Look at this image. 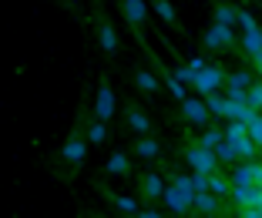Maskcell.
<instances>
[{"mask_svg": "<svg viewBox=\"0 0 262 218\" xmlns=\"http://www.w3.org/2000/svg\"><path fill=\"white\" fill-rule=\"evenodd\" d=\"M162 198H165V205H168L171 211H188L192 208V185H188V178H182V175H175L171 178V185L162 191Z\"/></svg>", "mask_w": 262, "mask_h": 218, "instance_id": "1", "label": "cell"}, {"mask_svg": "<svg viewBox=\"0 0 262 218\" xmlns=\"http://www.w3.org/2000/svg\"><path fill=\"white\" fill-rule=\"evenodd\" d=\"M219 84H225V74L219 67H202V70H195V78H192V87L199 91V98H205V94H212V91H219Z\"/></svg>", "mask_w": 262, "mask_h": 218, "instance_id": "2", "label": "cell"}, {"mask_svg": "<svg viewBox=\"0 0 262 218\" xmlns=\"http://www.w3.org/2000/svg\"><path fill=\"white\" fill-rule=\"evenodd\" d=\"M188 164H192L195 172H202V175H212L219 168V161H215V155H212V151L208 148H188Z\"/></svg>", "mask_w": 262, "mask_h": 218, "instance_id": "3", "label": "cell"}, {"mask_svg": "<svg viewBox=\"0 0 262 218\" xmlns=\"http://www.w3.org/2000/svg\"><path fill=\"white\" fill-rule=\"evenodd\" d=\"M205 47H208V51H219V47H232V27L212 23V27L205 31Z\"/></svg>", "mask_w": 262, "mask_h": 218, "instance_id": "4", "label": "cell"}, {"mask_svg": "<svg viewBox=\"0 0 262 218\" xmlns=\"http://www.w3.org/2000/svg\"><path fill=\"white\" fill-rule=\"evenodd\" d=\"M94 114H98V121H108L111 114H115V91H111L108 84L98 87V101H94Z\"/></svg>", "mask_w": 262, "mask_h": 218, "instance_id": "5", "label": "cell"}, {"mask_svg": "<svg viewBox=\"0 0 262 218\" xmlns=\"http://www.w3.org/2000/svg\"><path fill=\"white\" fill-rule=\"evenodd\" d=\"M182 111H185V117L192 125H205L208 121V108H205L202 98H185V101H182Z\"/></svg>", "mask_w": 262, "mask_h": 218, "instance_id": "6", "label": "cell"}, {"mask_svg": "<svg viewBox=\"0 0 262 218\" xmlns=\"http://www.w3.org/2000/svg\"><path fill=\"white\" fill-rule=\"evenodd\" d=\"M259 178H262L259 164H239L235 175H232V188H235V185H259Z\"/></svg>", "mask_w": 262, "mask_h": 218, "instance_id": "7", "label": "cell"}, {"mask_svg": "<svg viewBox=\"0 0 262 218\" xmlns=\"http://www.w3.org/2000/svg\"><path fill=\"white\" fill-rule=\"evenodd\" d=\"M61 155H64V161L81 164V161H84V155H88V144L81 138H68V144L61 148Z\"/></svg>", "mask_w": 262, "mask_h": 218, "instance_id": "8", "label": "cell"}, {"mask_svg": "<svg viewBox=\"0 0 262 218\" xmlns=\"http://www.w3.org/2000/svg\"><path fill=\"white\" fill-rule=\"evenodd\" d=\"M124 17H128V23L138 27V23L148 17V4L145 0H124Z\"/></svg>", "mask_w": 262, "mask_h": 218, "instance_id": "9", "label": "cell"}, {"mask_svg": "<svg viewBox=\"0 0 262 218\" xmlns=\"http://www.w3.org/2000/svg\"><path fill=\"white\" fill-rule=\"evenodd\" d=\"M98 40H101V47H104L108 54H115V51H118V34H115V27H111V23L101 20V27H98Z\"/></svg>", "mask_w": 262, "mask_h": 218, "instance_id": "10", "label": "cell"}, {"mask_svg": "<svg viewBox=\"0 0 262 218\" xmlns=\"http://www.w3.org/2000/svg\"><path fill=\"white\" fill-rule=\"evenodd\" d=\"M212 155H215V161H219V164H225V161L232 164L235 158H239V155H235V148H232L229 141H225V134H222V141H219L215 148H212Z\"/></svg>", "mask_w": 262, "mask_h": 218, "instance_id": "11", "label": "cell"}, {"mask_svg": "<svg viewBox=\"0 0 262 218\" xmlns=\"http://www.w3.org/2000/svg\"><path fill=\"white\" fill-rule=\"evenodd\" d=\"M192 205L199 211H215L219 208V202H215V195H212V191H192Z\"/></svg>", "mask_w": 262, "mask_h": 218, "instance_id": "12", "label": "cell"}, {"mask_svg": "<svg viewBox=\"0 0 262 218\" xmlns=\"http://www.w3.org/2000/svg\"><path fill=\"white\" fill-rule=\"evenodd\" d=\"M162 191H165V185H162V178H158V175H145V178H141V195L158 198Z\"/></svg>", "mask_w": 262, "mask_h": 218, "instance_id": "13", "label": "cell"}, {"mask_svg": "<svg viewBox=\"0 0 262 218\" xmlns=\"http://www.w3.org/2000/svg\"><path fill=\"white\" fill-rule=\"evenodd\" d=\"M246 134H249V141H252L255 148H262V114H252L246 121Z\"/></svg>", "mask_w": 262, "mask_h": 218, "instance_id": "14", "label": "cell"}, {"mask_svg": "<svg viewBox=\"0 0 262 218\" xmlns=\"http://www.w3.org/2000/svg\"><path fill=\"white\" fill-rule=\"evenodd\" d=\"M229 144L235 148V155H239V158H246V161H249V158H255V144L249 141V134H242V138H232Z\"/></svg>", "mask_w": 262, "mask_h": 218, "instance_id": "15", "label": "cell"}, {"mask_svg": "<svg viewBox=\"0 0 262 218\" xmlns=\"http://www.w3.org/2000/svg\"><path fill=\"white\" fill-rule=\"evenodd\" d=\"M151 7H155V14L162 17L165 23H178V14H175V7H171L168 0H151Z\"/></svg>", "mask_w": 262, "mask_h": 218, "instance_id": "16", "label": "cell"}, {"mask_svg": "<svg viewBox=\"0 0 262 218\" xmlns=\"http://www.w3.org/2000/svg\"><path fill=\"white\" fill-rule=\"evenodd\" d=\"M235 14H239L235 7H229V4H219V7H215V23H222V27H235Z\"/></svg>", "mask_w": 262, "mask_h": 218, "instance_id": "17", "label": "cell"}, {"mask_svg": "<svg viewBox=\"0 0 262 218\" xmlns=\"http://www.w3.org/2000/svg\"><path fill=\"white\" fill-rule=\"evenodd\" d=\"M242 47H246L249 54L262 51V31H259V27H255V31H246V34H242Z\"/></svg>", "mask_w": 262, "mask_h": 218, "instance_id": "18", "label": "cell"}, {"mask_svg": "<svg viewBox=\"0 0 262 218\" xmlns=\"http://www.w3.org/2000/svg\"><path fill=\"white\" fill-rule=\"evenodd\" d=\"M249 84H252V74H249V70H235V74L229 78V84H225V87H229V91H246Z\"/></svg>", "mask_w": 262, "mask_h": 218, "instance_id": "19", "label": "cell"}, {"mask_svg": "<svg viewBox=\"0 0 262 218\" xmlns=\"http://www.w3.org/2000/svg\"><path fill=\"white\" fill-rule=\"evenodd\" d=\"M205 108H208V114H219V117H222V111H225V94H219V91L205 94Z\"/></svg>", "mask_w": 262, "mask_h": 218, "instance_id": "20", "label": "cell"}, {"mask_svg": "<svg viewBox=\"0 0 262 218\" xmlns=\"http://www.w3.org/2000/svg\"><path fill=\"white\" fill-rule=\"evenodd\" d=\"M208 191H212V195H219V198H225V195H229V181H225L222 175L212 172V175H208Z\"/></svg>", "mask_w": 262, "mask_h": 218, "instance_id": "21", "label": "cell"}, {"mask_svg": "<svg viewBox=\"0 0 262 218\" xmlns=\"http://www.w3.org/2000/svg\"><path fill=\"white\" fill-rule=\"evenodd\" d=\"M246 104H249L252 111L262 108V84H255V81H252V84L246 87Z\"/></svg>", "mask_w": 262, "mask_h": 218, "instance_id": "22", "label": "cell"}, {"mask_svg": "<svg viewBox=\"0 0 262 218\" xmlns=\"http://www.w3.org/2000/svg\"><path fill=\"white\" fill-rule=\"evenodd\" d=\"M128 125L135 128V131H138V134H148V117L141 114L138 108H131V111H128Z\"/></svg>", "mask_w": 262, "mask_h": 218, "instance_id": "23", "label": "cell"}, {"mask_svg": "<svg viewBox=\"0 0 262 218\" xmlns=\"http://www.w3.org/2000/svg\"><path fill=\"white\" fill-rule=\"evenodd\" d=\"M108 172L111 175H128V158H124L121 151H115V155L108 158Z\"/></svg>", "mask_w": 262, "mask_h": 218, "instance_id": "24", "label": "cell"}, {"mask_svg": "<svg viewBox=\"0 0 262 218\" xmlns=\"http://www.w3.org/2000/svg\"><path fill=\"white\" fill-rule=\"evenodd\" d=\"M135 81H138L141 91H158V81H155L151 70H138V78H135Z\"/></svg>", "mask_w": 262, "mask_h": 218, "instance_id": "25", "label": "cell"}, {"mask_svg": "<svg viewBox=\"0 0 262 218\" xmlns=\"http://www.w3.org/2000/svg\"><path fill=\"white\" fill-rule=\"evenodd\" d=\"M88 138H91L94 144H101V141L108 138V128H104V121H94V125L88 128Z\"/></svg>", "mask_w": 262, "mask_h": 218, "instance_id": "26", "label": "cell"}, {"mask_svg": "<svg viewBox=\"0 0 262 218\" xmlns=\"http://www.w3.org/2000/svg\"><path fill=\"white\" fill-rule=\"evenodd\" d=\"M138 155H141V158H155V155H158V141L141 138V141H138Z\"/></svg>", "mask_w": 262, "mask_h": 218, "instance_id": "27", "label": "cell"}, {"mask_svg": "<svg viewBox=\"0 0 262 218\" xmlns=\"http://www.w3.org/2000/svg\"><path fill=\"white\" fill-rule=\"evenodd\" d=\"M235 23H239L242 31H255V27H259V23H255V17L249 14V10H239V14H235Z\"/></svg>", "mask_w": 262, "mask_h": 218, "instance_id": "28", "label": "cell"}, {"mask_svg": "<svg viewBox=\"0 0 262 218\" xmlns=\"http://www.w3.org/2000/svg\"><path fill=\"white\" fill-rule=\"evenodd\" d=\"M188 185H192V191H208V175L195 172L192 178H188Z\"/></svg>", "mask_w": 262, "mask_h": 218, "instance_id": "29", "label": "cell"}, {"mask_svg": "<svg viewBox=\"0 0 262 218\" xmlns=\"http://www.w3.org/2000/svg\"><path fill=\"white\" fill-rule=\"evenodd\" d=\"M111 202L118 205L121 211H138V205H135V198H121V195H111Z\"/></svg>", "mask_w": 262, "mask_h": 218, "instance_id": "30", "label": "cell"}, {"mask_svg": "<svg viewBox=\"0 0 262 218\" xmlns=\"http://www.w3.org/2000/svg\"><path fill=\"white\" fill-rule=\"evenodd\" d=\"M219 141H222V131H205V138H202V148L212 151V148L219 144Z\"/></svg>", "mask_w": 262, "mask_h": 218, "instance_id": "31", "label": "cell"}, {"mask_svg": "<svg viewBox=\"0 0 262 218\" xmlns=\"http://www.w3.org/2000/svg\"><path fill=\"white\" fill-rule=\"evenodd\" d=\"M192 78H195V74L188 67H178L175 70V81H178V84H192Z\"/></svg>", "mask_w": 262, "mask_h": 218, "instance_id": "32", "label": "cell"}, {"mask_svg": "<svg viewBox=\"0 0 262 218\" xmlns=\"http://www.w3.org/2000/svg\"><path fill=\"white\" fill-rule=\"evenodd\" d=\"M202 67H205V57H192V61H188V70H192V74L202 70Z\"/></svg>", "mask_w": 262, "mask_h": 218, "instance_id": "33", "label": "cell"}, {"mask_svg": "<svg viewBox=\"0 0 262 218\" xmlns=\"http://www.w3.org/2000/svg\"><path fill=\"white\" fill-rule=\"evenodd\" d=\"M242 218H262V215H259V208H252V205H249V208L242 211Z\"/></svg>", "mask_w": 262, "mask_h": 218, "instance_id": "34", "label": "cell"}, {"mask_svg": "<svg viewBox=\"0 0 262 218\" xmlns=\"http://www.w3.org/2000/svg\"><path fill=\"white\" fill-rule=\"evenodd\" d=\"M229 101H246V91H229Z\"/></svg>", "mask_w": 262, "mask_h": 218, "instance_id": "35", "label": "cell"}, {"mask_svg": "<svg viewBox=\"0 0 262 218\" xmlns=\"http://www.w3.org/2000/svg\"><path fill=\"white\" fill-rule=\"evenodd\" d=\"M252 61H255V67H259V78H262V51H255V54H252Z\"/></svg>", "mask_w": 262, "mask_h": 218, "instance_id": "36", "label": "cell"}, {"mask_svg": "<svg viewBox=\"0 0 262 218\" xmlns=\"http://www.w3.org/2000/svg\"><path fill=\"white\" fill-rule=\"evenodd\" d=\"M135 215H138V218H162L158 211H135Z\"/></svg>", "mask_w": 262, "mask_h": 218, "instance_id": "37", "label": "cell"}, {"mask_svg": "<svg viewBox=\"0 0 262 218\" xmlns=\"http://www.w3.org/2000/svg\"><path fill=\"white\" fill-rule=\"evenodd\" d=\"M71 4H74V0H71Z\"/></svg>", "mask_w": 262, "mask_h": 218, "instance_id": "38", "label": "cell"}]
</instances>
